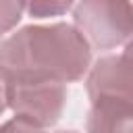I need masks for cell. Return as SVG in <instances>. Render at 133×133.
Here are the masks:
<instances>
[{"label": "cell", "mask_w": 133, "mask_h": 133, "mask_svg": "<svg viewBox=\"0 0 133 133\" xmlns=\"http://www.w3.org/2000/svg\"><path fill=\"white\" fill-rule=\"evenodd\" d=\"M91 62L83 33L69 23L27 25L0 42V66L8 77L79 81Z\"/></svg>", "instance_id": "6da1fadb"}, {"label": "cell", "mask_w": 133, "mask_h": 133, "mask_svg": "<svg viewBox=\"0 0 133 133\" xmlns=\"http://www.w3.org/2000/svg\"><path fill=\"white\" fill-rule=\"evenodd\" d=\"M73 21L89 46L98 50L127 44L133 35V8L127 0H79Z\"/></svg>", "instance_id": "7a4b0ae2"}, {"label": "cell", "mask_w": 133, "mask_h": 133, "mask_svg": "<svg viewBox=\"0 0 133 133\" xmlns=\"http://www.w3.org/2000/svg\"><path fill=\"white\" fill-rule=\"evenodd\" d=\"M8 79H10L8 104L15 116L42 129L58 123L66 102L64 83L33 77H8Z\"/></svg>", "instance_id": "3957f363"}, {"label": "cell", "mask_w": 133, "mask_h": 133, "mask_svg": "<svg viewBox=\"0 0 133 133\" xmlns=\"http://www.w3.org/2000/svg\"><path fill=\"white\" fill-rule=\"evenodd\" d=\"M89 100H123L133 104V58L123 54H108L96 60L87 81Z\"/></svg>", "instance_id": "277c9868"}, {"label": "cell", "mask_w": 133, "mask_h": 133, "mask_svg": "<svg viewBox=\"0 0 133 133\" xmlns=\"http://www.w3.org/2000/svg\"><path fill=\"white\" fill-rule=\"evenodd\" d=\"M87 133H133V104L123 100H94L85 121Z\"/></svg>", "instance_id": "5b68a950"}, {"label": "cell", "mask_w": 133, "mask_h": 133, "mask_svg": "<svg viewBox=\"0 0 133 133\" xmlns=\"http://www.w3.org/2000/svg\"><path fill=\"white\" fill-rule=\"evenodd\" d=\"M75 0H25V8L29 17L33 19H46V17H58L64 15Z\"/></svg>", "instance_id": "8992f818"}, {"label": "cell", "mask_w": 133, "mask_h": 133, "mask_svg": "<svg viewBox=\"0 0 133 133\" xmlns=\"http://www.w3.org/2000/svg\"><path fill=\"white\" fill-rule=\"evenodd\" d=\"M25 0H0V35L8 33L21 21Z\"/></svg>", "instance_id": "52a82bcc"}, {"label": "cell", "mask_w": 133, "mask_h": 133, "mask_svg": "<svg viewBox=\"0 0 133 133\" xmlns=\"http://www.w3.org/2000/svg\"><path fill=\"white\" fill-rule=\"evenodd\" d=\"M0 133H44V129L15 116V118L6 121L4 125H0Z\"/></svg>", "instance_id": "ba28073f"}, {"label": "cell", "mask_w": 133, "mask_h": 133, "mask_svg": "<svg viewBox=\"0 0 133 133\" xmlns=\"http://www.w3.org/2000/svg\"><path fill=\"white\" fill-rule=\"evenodd\" d=\"M8 87H10V79H8V73L0 66V114L10 106L8 104Z\"/></svg>", "instance_id": "9c48e42d"}, {"label": "cell", "mask_w": 133, "mask_h": 133, "mask_svg": "<svg viewBox=\"0 0 133 133\" xmlns=\"http://www.w3.org/2000/svg\"><path fill=\"white\" fill-rule=\"evenodd\" d=\"M125 54L133 58V35H131V37H129V42L125 44Z\"/></svg>", "instance_id": "30bf717a"}, {"label": "cell", "mask_w": 133, "mask_h": 133, "mask_svg": "<svg viewBox=\"0 0 133 133\" xmlns=\"http://www.w3.org/2000/svg\"><path fill=\"white\" fill-rule=\"evenodd\" d=\"M56 133H77V131H66V129H64V131H56Z\"/></svg>", "instance_id": "8fae6325"}, {"label": "cell", "mask_w": 133, "mask_h": 133, "mask_svg": "<svg viewBox=\"0 0 133 133\" xmlns=\"http://www.w3.org/2000/svg\"><path fill=\"white\" fill-rule=\"evenodd\" d=\"M127 2H129V4H131V8H133V0H127Z\"/></svg>", "instance_id": "7c38bea8"}]
</instances>
